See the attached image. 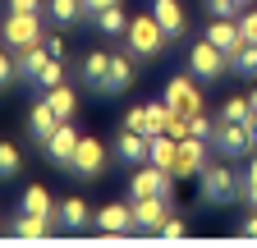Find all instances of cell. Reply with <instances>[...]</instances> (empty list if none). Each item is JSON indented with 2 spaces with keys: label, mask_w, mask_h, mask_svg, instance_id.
Returning <instances> with one entry per match:
<instances>
[{
  "label": "cell",
  "mask_w": 257,
  "mask_h": 248,
  "mask_svg": "<svg viewBox=\"0 0 257 248\" xmlns=\"http://www.w3.org/2000/svg\"><path fill=\"white\" fill-rule=\"evenodd\" d=\"M166 28L156 23V14H138V19H128V33H124V46L134 51L138 60H152V55H161L166 51Z\"/></svg>",
  "instance_id": "obj_1"
},
{
  "label": "cell",
  "mask_w": 257,
  "mask_h": 248,
  "mask_svg": "<svg viewBox=\"0 0 257 248\" xmlns=\"http://www.w3.org/2000/svg\"><path fill=\"white\" fill-rule=\"evenodd\" d=\"M46 33H42V14H5V23H0V46H10L14 55L28 51V46H37Z\"/></svg>",
  "instance_id": "obj_2"
},
{
  "label": "cell",
  "mask_w": 257,
  "mask_h": 248,
  "mask_svg": "<svg viewBox=\"0 0 257 248\" xmlns=\"http://www.w3.org/2000/svg\"><path fill=\"white\" fill-rule=\"evenodd\" d=\"M128 198H166V202H175V175L143 161L134 170V179H128Z\"/></svg>",
  "instance_id": "obj_3"
},
{
  "label": "cell",
  "mask_w": 257,
  "mask_h": 248,
  "mask_svg": "<svg viewBox=\"0 0 257 248\" xmlns=\"http://www.w3.org/2000/svg\"><path fill=\"white\" fill-rule=\"evenodd\" d=\"M198 83H202V78L193 74V69H188V74H175V78L166 83V106H170L175 115L193 119V115L202 110V92H198Z\"/></svg>",
  "instance_id": "obj_4"
},
{
  "label": "cell",
  "mask_w": 257,
  "mask_h": 248,
  "mask_svg": "<svg viewBox=\"0 0 257 248\" xmlns=\"http://www.w3.org/2000/svg\"><path fill=\"white\" fill-rule=\"evenodd\" d=\"M188 69L198 74L202 83H216V78H225V74H230V55L202 37V42H193V46H188Z\"/></svg>",
  "instance_id": "obj_5"
},
{
  "label": "cell",
  "mask_w": 257,
  "mask_h": 248,
  "mask_svg": "<svg viewBox=\"0 0 257 248\" xmlns=\"http://www.w3.org/2000/svg\"><path fill=\"white\" fill-rule=\"evenodd\" d=\"M252 124H216V143L211 147H216L220 161H243L248 152H252Z\"/></svg>",
  "instance_id": "obj_6"
},
{
  "label": "cell",
  "mask_w": 257,
  "mask_h": 248,
  "mask_svg": "<svg viewBox=\"0 0 257 248\" xmlns=\"http://www.w3.org/2000/svg\"><path fill=\"white\" fill-rule=\"evenodd\" d=\"M78 129H74V119H64L60 124V129L42 143V152H46V161L55 166V170H64V175H69V166H74V152H78Z\"/></svg>",
  "instance_id": "obj_7"
},
{
  "label": "cell",
  "mask_w": 257,
  "mask_h": 248,
  "mask_svg": "<svg viewBox=\"0 0 257 248\" xmlns=\"http://www.w3.org/2000/svg\"><path fill=\"white\" fill-rule=\"evenodd\" d=\"M198 189H202V202H230V198L239 193V179H234L230 166L207 161V170L198 175Z\"/></svg>",
  "instance_id": "obj_8"
},
{
  "label": "cell",
  "mask_w": 257,
  "mask_h": 248,
  "mask_svg": "<svg viewBox=\"0 0 257 248\" xmlns=\"http://www.w3.org/2000/svg\"><path fill=\"white\" fill-rule=\"evenodd\" d=\"M211 161V143L207 138H179V166H175V179H198Z\"/></svg>",
  "instance_id": "obj_9"
},
{
  "label": "cell",
  "mask_w": 257,
  "mask_h": 248,
  "mask_svg": "<svg viewBox=\"0 0 257 248\" xmlns=\"http://www.w3.org/2000/svg\"><path fill=\"white\" fill-rule=\"evenodd\" d=\"M101 170H106V143H101V138H92V134H83V138H78V152H74L69 175H78V179H96Z\"/></svg>",
  "instance_id": "obj_10"
},
{
  "label": "cell",
  "mask_w": 257,
  "mask_h": 248,
  "mask_svg": "<svg viewBox=\"0 0 257 248\" xmlns=\"http://www.w3.org/2000/svg\"><path fill=\"white\" fill-rule=\"evenodd\" d=\"M147 147H152V134H143V129H119V138H115V161L128 166V170H138L147 161Z\"/></svg>",
  "instance_id": "obj_11"
},
{
  "label": "cell",
  "mask_w": 257,
  "mask_h": 248,
  "mask_svg": "<svg viewBox=\"0 0 257 248\" xmlns=\"http://www.w3.org/2000/svg\"><path fill=\"white\" fill-rule=\"evenodd\" d=\"M101 234H134V202H106L96 207V221H92Z\"/></svg>",
  "instance_id": "obj_12"
},
{
  "label": "cell",
  "mask_w": 257,
  "mask_h": 248,
  "mask_svg": "<svg viewBox=\"0 0 257 248\" xmlns=\"http://www.w3.org/2000/svg\"><path fill=\"white\" fill-rule=\"evenodd\" d=\"M78 78L87 92H110V55L106 51H87L78 60Z\"/></svg>",
  "instance_id": "obj_13"
},
{
  "label": "cell",
  "mask_w": 257,
  "mask_h": 248,
  "mask_svg": "<svg viewBox=\"0 0 257 248\" xmlns=\"http://www.w3.org/2000/svg\"><path fill=\"white\" fill-rule=\"evenodd\" d=\"M51 221H55V230H87L92 221H96V211L74 193V198H64V202H55V216H51Z\"/></svg>",
  "instance_id": "obj_14"
},
{
  "label": "cell",
  "mask_w": 257,
  "mask_h": 248,
  "mask_svg": "<svg viewBox=\"0 0 257 248\" xmlns=\"http://www.w3.org/2000/svg\"><path fill=\"white\" fill-rule=\"evenodd\" d=\"M128 202H134V225L147 230V234H156L161 221L170 216V202L166 198H128Z\"/></svg>",
  "instance_id": "obj_15"
},
{
  "label": "cell",
  "mask_w": 257,
  "mask_h": 248,
  "mask_svg": "<svg viewBox=\"0 0 257 248\" xmlns=\"http://www.w3.org/2000/svg\"><path fill=\"white\" fill-rule=\"evenodd\" d=\"M152 14H156L161 28H166V37H170V42H179V37L188 33V14H184L179 0H152Z\"/></svg>",
  "instance_id": "obj_16"
},
{
  "label": "cell",
  "mask_w": 257,
  "mask_h": 248,
  "mask_svg": "<svg viewBox=\"0 0 257 248\" xmlns=\"http://www.w3.org/2000/svg\"><path fill=\"white\" fill-rule=\"evenodd\" d=\"M202 37H207L211 46H220L225 55H234V51L243 46V33H239V19H211Z\"/></svg>",
  "instance_id": "obj_17"
},
{
  "label": "cell",
  "mask_w": 257,
  "mask_h": 248,
  "mask_svg": "<svg viewBox=\"0 0 257 248\" xmlns=\"http://www.w3.org/2000/svg\"><path fill=\"white\" fill-rule=\"evenodd\" d=\"M60 124H64V119L55 115V106H51L46 97H42L37 106H32V110H28V134H32V138H37V143H46V138H51V134L60 129Z\"/></svg>",
  "instance_id": "obj_18"
},
{
  "label": "cell",
  "mask_w": 257,
  "mask_h": 248,
  "mask_svg": "<svg viewBox=\"0 0 257 248\" xmlns=\"http://www.w3.org/2000/svg\"><path fill=\"white\" fill-rule=\"evenodd\" d=\"M147 161L175 175V166H179V138H175V134H152V147H147Z\"/></svg>",
  "instance_id": "obj_19"
},
{
  "label": "cell",
  "mask_w": 257,
  "mask_h": 248,
  "mask_svg": "<svg viewBox=\"0 0 257 248\" xmlns=\"http://www.w3.org/2000/svg\"><path fill=\"white\" fill-rule=\"evenodd\" d=\"M134 51H110V92H128V87H134V78H138V69H134Z\"/></svg>",
  "instance_id": "obj_20"
},
{
  "label": "cell",
  "mask_w": 257,
  "mask_h": 248,
  "mask_svg": "<svg viewBox=\"0 0 257 248\" xmlns=\"http://www.w3.org/2000/svg\"><path fill=\"white\" fill-rule=\"evenodd\" d=\"M10 230L19 239H46V234H55V221H51V216H37V211H19L10 221Z\"/></svg>",
  "instance_id": "obj_21"
},
{
  "label": "cell",
  "mask_w": 257,
  "mask_h": 248,
  "mask_svg": "<svg viewBox=\"0 0 257 248\" xmlns=\"http://www.w3.org/2000/svg\"><path fill=\"white\" fill-rule=\"evenodd\" d=\"M46 46L37 42V46H28V51H19L14 55V69H19V83H37V74H42V65H46Z\"/></svg>",
  "instance_id": "obj_22"
},
{
  "label": "cell",
  "mask_w": 257,
  "mask_h": 248,
  "mask_svg": "<svg viewBox=\"0 0 257 248\" xmlns=\"http://www.w3.org/2000/svg\"><path fill=\"white\" fill-rule=\"evenodd\" d=\"M46 14H51V23H78V19H87L83 14V0H46Z\"/></svg>",
  "instance_id": "obj_23"
},
{
  "label": "cell",
  "mask_w": 257,
  "mask_h": 248,
  "mask_svg": "<svg viewBox=\"0 0 257 248\" xmlns=\"http://www.w3.org/2000/svg\"><path fill=\"white\" fill-rule=\"evenodd\" d=\"M23 211L55 216V202H51V193H46V184H28V189H23Z\"/></svg>",
  "instance_id": "obj_24"
},
{
  "label": "cell",
  "mask_w": 257,
  "mask_h": 248,
  "mask_svg": "<svg viewBox=\"0 0 257 248\" xmlns=\"http://www.w3.org/2000/svg\"><path fill=\"white\" fill-rule=\"evenodd\" d=\"M92 23H96V28H101V33H106V37H124V33H128V14H124L119 5H110V10H101V14H96Z\"/></svg>",
  "instance_id": "obj_25"
},
{
  "label": "cell",
  "mask_w": 257,
  "mask_h": 248,
  "mask_svg": "<svg viewBox=\"0 0 257 248\" xmlns=\"http://www.w3.org/2000/svg\"><path fill=\"white\" fill-rule=\"evenodd\" d=\"M230 74H243V78H257V42H243L234 55H230Z\"/></svg>",
  "instance_id": "obj_26"
},
{
  "label": "cell",
  "mask_w": 257,
  "mask_h": 248,
  "mask_svg": "<svg viewBox=\"0 0 257 248\" xmlns=\"http://www.w3.org/2000/svg\"><path fill=\"white\" fill-rule=\"evenodd\" d=\"M257 115H252V101L248 97H230L220 106V124H252Z\"/></svg>",
  "instance_id": "obj_27"
},
{
  "label": "cell",
  "mask_w": 257,
  "mask_h": 248,
  "mask_svg": "<svg viewBox=\"0 0 257 248\" xmlns=\"http://www.w3.org/2000/svg\"><path fill=\"white\" fill-rule=\"evenodd\" d=\"M46 101L55 106V115H60V119H74V110H78V97H74V87H64V83L46 92Z\"/></svg>",
  "instance_id": "obj_28"
},
{
  "label": "cell",
  "mask_w": 257,
  "mask_h": 248,
  "mask_svg": "<svg viewBox=\"0 0 257 248\" xmlns=\"http://www.w3.org/2000/svg\"><path fill=\"white\" fill-rule=\"evenodd\" d=\"M143 110H147V124H143L147 134H166L170 119H175V110H170L166 101H152V106H143Z\"/></svg>",
  "instance_id": "obj_29"
},
{
  "label": "cell",
  "mask_w": 257,
  "mask_h": 248,
  "mask_svg": "<svg viewBox=\"0 0 257 248\" xmlns=\"http://www.w3.org/2000/svg\"><path fill=\"white\" fill-rule=\"evenodd\" d=\"M243 10H252V0H207L211 19H239Z\"/></svg>",
  "instance_id": "obj_30"
},
{
  "label": "cell",
  "mask_w": 257,
  "mask_h": 248,
  "mask_svg": "<svg viewBox=\"0 0 257 248\" xmlns=\"http://www.w3.org/2000/svg\"><path fill=\"white\" fill-rule=\"evenodd\" d=\"M23 170V152L14 143H0V179H14Z\"/></svg>",
  "instance_id": "obj_31"
},
{
  "label": "cell",
  "mask_w": 257,
  "mask_h": 248,
  "mask_svg": "<svg viewBox=\"0 0 257 248\" xmlns=\"http://www.w3.org/2000/svg\"><path fill=\"white\" fill-rule=\"evenodd\" d=\"M60 83H64V60H55V55H51L46 65H42V74H37V87H42V92H51V87H60Z\"/></svg>",
  "instance_id": "obj_32"
},
{
  "label": "cell",
  "mask_w": 257,
  "mask_h": 248,
  "mask_svg": "<svg viewBox=\"0 0 257 248\" xmlns=\"http://www.w3.org/2000/svg\"><path fill=\"white\" fill-rule=\"evenodd\" d=\"M188 134H193V138H207V143H216V124L207 119V110H198V115L188 119Z\"/></svg>",
  "instance_id": "obj_33"
},
{
  "label": "cell",
  "mask_w": 257,
  "mask_h": 248,
  "mask_svg": "<svg viewBox=\"0 0 257 248\" xmlns=\"http://www.w3.org/2000/svg\"><path fill=\"white\" fill-rule=\"evenodd\" d=\"M19 83V69H14V51L10 46H0V87H10Z\"/></svg>",
  "instance_id": "obj_34"
},
{
  "label": "cell",
  "mask_w": 257,
  "mask_h": 248,
  "mask_svg": "<svg viewBox=\"0 0 257 248\" xmlns=\"http://www.w3.org/2000/svg\"><path fill=\"white\" fill-rule=\"evenodd\" d=\"M239 33H243V42H257V5L239 14Z\"/></svg>",
  "instance_id": "obj_35"
},
{
  "label": "cell",
  "mask_w": 257,
  "mask_h": 248,
  "mask_svg": "<svg viewBox=\"0 0 257 248\" xmlns=\"http://www.w3.org/2000/svg\"><path fill=\"white\" fill-rule=\"evenodd\" d=\"M156 234H166V239H184V234H188V225H184V221H175V216H166Z\"/></svg>",
  "instance_id": "obj_36"
},
{
  "label": "cell",
  "mask_w": 257,
  "mask_h": 248,
  "mask_svg": "<svg viewBox=\"0 0 257 248\" xmlns=\"http://www.w3.org/2000/svg\"><path fill=\"white\" fill-rule=\"evenodd\" d=\"M14 14H42V0H5Z\"/></svg>",
  "instance_id": "obj_37"
},
{
  "label": "cell",
  "mask_w": 257,
  "mask_h": 248,
  "mask_svg": "<svg viewBox=\"0 0 257 248\" xmlns=\"http://www.w3.org/2000/svg\"><path fill=\"white\" fill-rule=\"evenodd\" d=\"M42 46H46V55H55V60H64V37H60V33H51V37H42Z\"/></svg>",
  "instance_id": "obj_38"
},
{
  "label": "cell",
  "mask_w": 257,
  "mask_h": 248,
  "mask_svg": "<svg viewBox=\"0 0 257 248\" xmlns=\"http://www.w3.org/2000/svg\"><path fill=\"white\" fill-rule=\"evenodd\" d=\"M110 5H119V0H83V14H87V19H96V14L110 10Z\"/></svg>",
  "instance_id": "obj_39"
},
{
  "label": "cell",
  "mask_w": 257,
  "mask_h": 248,
  "mask_svg": "<svg viewBox=\"0 0 257 248\" xmlns=\"http://www.w3.org/2000/svg\"><path fill=\"white\" fill-rule=\"evenodd\" d=\"M239 234H243V239H257V207H252V216H243V221H239Z\"/></svg>",
  "instance_id": "obj_40"
},
{
  "label": "cell",
  "mask_w": 257,
  "mask_h": 248,
  "mask_svg": "<svg viewBox=\"0 0 257 248\" xmlns=\"http://www.w3.org/2000/svg\"><path fill=\"white\" fill-rule=\"evenodd\" d=\"M243 184H257V147H252V166H248V175H243Z\"/></svg>",
  "instance_id": "obj_41"
},
{
  "label": "cell",
  "mask_w": 257,
  "mask_h": 248,
  "mask_svg": "<svg viewBox=\"0 0 257 248\" xmlns=\"http://www.w3.org/2000/svg\"><path fill=\"white\" fill-rule=\"evenodd\" d=\"M243 198H248V207H257V184H243Z\"/></svg>",
  "instance_id": "obj_42"
},
{
  "label": "cell",
  "mask_w": 257,
  "mask_h": 248,
  "mask_svg": "<svg viewBox=\"0 0 257 248\" xmlns=\"http://www.w3.org/2000/svg\"><path fill=\"white\" fill-rule=\"evenodd\" d=\"M248 101H252V115H257V87H252V92H248Z\"/></svg>",
  "instance_id": "obj_43"
},
{
  "label": "cell",
  "mask_w": 257,
  "mask_h": 248,
  "mask_svg": "<svg viewBox=\"0 0 257 248\" xmlns=\"http://www.w3.org/2000/svg\"><path fill=\"white\" fill-rule=\"evenodd\" d=\"M252 147H257V124H252Z\"/></svg>",
  "instance_id": "obj_44"
}]
</instances>
